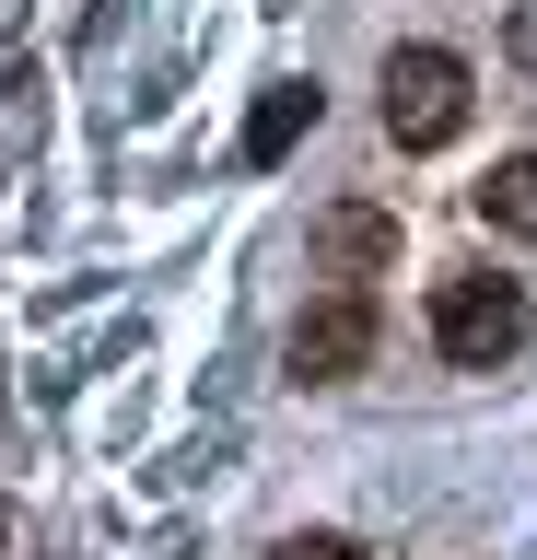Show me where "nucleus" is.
<instances>
[{
	"instance_id": "nucleus-4",
	"label": "nucleus",
	"mask_w": 537,
	"mask_h": 560,
	"mask_svg": "<svg viewBox=\"0 0 537 560\" xmlns=\"http://www.w3.org/2000/svg\"><path fill=\"white\" fill-rule=\"evenodd\" d=\"M316 257H327L339 280H374V269L397 257V210H374V199H339V210L316 222Z\"/></svg>"
},
{
	"instance_id": "nucleus-7",
	"label": "nucleus",
	"mask_w": 537,
	"mask_h": 560,
	"mask_svg": "<svg viewBox=\"0 0 537 560\" xmlns=\"http://www.w3.org/2000/svg\"><path fill=\"white\" fill-rule=\"evenodd\" d=\"M269 560H362V549H351V537H327V525H304V537H281Z\"/></svg>"
},
{
	"instance_id": "nucleus-1",
	"label": "nucleus",
	"mask_w": 537,
	"mask_h": 560,
	"mask_svg": "<svg viewBox=\"0 0 537 560\" xmlns=\"http://www.w3.org/2000/svg\"><path fill=\"white\" fill-rule=\"evenodd\" d=\"M386 140L397 152H444V140L467 129V94H479V70L456 59V47H386Z\"/></svg>"
},
{
	"instance_id": "nucleus-6",
	"label": "nucleus",
	"mask_w": 537,
	"mask_h": 560,
	"mask_svg": "<svg viewBox=\"0 0 537 560\" xmlns=\"http://www.w3.org/2000/svg\"><path fill=\"white\" fill-rule=\"evenodd\" d=\"M479 222H491V234H526V245H537V152L491 164V187H479Z\"/></svg>"
},
{
	"instance_id": "nucleus-5",
	"label": "nucleus",
	"mask_w": 537,
	"mask_h": 560,
	"mask_svg": "<svg viewBox=\"0 0 537 560\" xmlns=\"http://www.w3.org/2000/svg\"><path fill=\"white\" fill-rule=\"evenodd\" d=\"M316 82H269V94H257V117H246V164H281V152H292V140H304V129H316Z\"/></svg>"
},
{
	"instance_id": "nucleus-2",
	"label": "nucleus",
	"mask_w": 537,
	"mask_h": 560,
	"mask_svg": "<svg viewBox=\"0 0 537 560\" xmlns=\"http://www.w3.org/2000/svg\"><path fill=\"white\" fill-rule=\"evenodd\" d=\"M526 292L491 269H456V280H432V350L456 362V374H491V362H514L526 350Z\"/></svg>"
},
{
	"instance_id": "nucleus-8",
	"label": "nucleus",
	"mask_w": 537,
	"mask_h": 560,
	"mask_svg": "<svg viewBox=\"0 0 537 560\" xmlns=\"http://www.w3.org/2000/svg\"><path fill=\"white\" fill-rule=\"evenodd\" d=\"M0 560H12V502H0Z\"/></svg>"
},
{
	"instance_id": "nucleus-3",
	"label": "nucleus",
	"mask_w": 537,
	"mask_h": 560,
	"mask_svg": "<svg viewBox=\"0 0 537 560\" xmlns=\"http://www.w3.org/2000/svg\"><path fill=\"white\" fill-rule=\"evenodd\" d=\"M386 339V304L362 292V280H327L316 304L292 315V385H351Z\"/></svg>"
}]
</instances>
